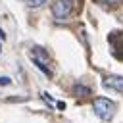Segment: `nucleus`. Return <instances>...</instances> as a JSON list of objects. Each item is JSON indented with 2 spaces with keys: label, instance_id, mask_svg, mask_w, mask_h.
<instances>
[{
  "label": "nucleus",
  "instance_id": "0eeeda50",
  "mask_svg": "<svg viewBox=\"0 0 123 123\" xmlns=\"http://www.w3.org/2000/svg\"><path fill=\"white\" fill-rule=\"evenodd\" d=\"M106 2H108V4H121L123 0H106Z\"/></svg>",
  "mask_w": 123,
  "mask_h": 123
},
{
  "label": "nucleus",
  "instance_id": "423d86ee",
  "mask_svg": "<svg viewBox=\"0 0 123 123\" xmlns=\"http://www.w3.org/2000/svg\"><path fill=\"white\" fill-rule=\"evenodd\" d=\"M10 83H12L10 77H0V85H10Z\"/></svg>",
  "mask_w": 123,
  "mask_h": 123
},
{
  "label": "nucleus",
  "instance_id": "f257e3e1",
  "mask_svg": "<svg viewBox=\"0 0 123 123\" xmlns=\"http://www.w3.org/2000/svg\"><path fill=\"white\" fill-rule=\"evenodd\" d=\"M92 110H94V113H96L102 121H110V119L113 117V113H115V102H111L110 98L100 96V98H94Z\"/></svg>",
  "mask_w": 123,
  "mask_h": 123
},
{
  "label": "nucleus",
  "instance_id": "20e7f679",
  "mask_svg": "<svg viewBox=\"0 0 123 123\" xmlns=\"http://www.w3.org/2000/svg\"><path fill=\"white\" fill-rule=\"evenodd\" d=\"M73 92H75L77 96H86V94H90V88H86V86H81V85H75Z\"/></svg>",
  "mask_w": 123,
  "mask_h": 123
},
{
  "label": "nucleus",
  "instance_id": "39448f33",
  "mask_svg": "<svg viewBox=\"0 0 123 123\" xmlns=\"http://www.w3.org/2000/svg\"><path fill=\"white\" fill-rule=\"evenodd\" d=\"M46 0H29V6L31 8H38V6H42Z\"/></svg>",
  "mask_w": 123,
  "mask_h": 123
},
{
  "label": "nucleus",
  "instance_id": "6e6552de",
  "mask_svg": "<svg viewBox=\"0 0 123 123\" xmlns=\"http://www.w3.org/2000/svg\"><path fill=\"white\" fill-rule=\"evenodd\" d=\"M56 106H58V108H60V110H65V104H63V102H58V104H56Z\"/></svg>",
  "mask_w": 123,
  "mask_h": 123
},
{
  "label": "nucleus",
  "instance_id": "1a4fd4ad",
  "mask_svg": "<svg viewBox=\"0 0 123 123\" xmlns=\"http://www.w3.org/2000/svg\"><path fill=\"white\" fill-rule=\"evenodd\" d=\"M0 38H4V33H2V29H0Z\"/></svg>",
  "mask_w": 123,
  "mask_h": 123
},
{
  "label": "nucleus",
  "instance_id": "7ed1b4c3",
  "mask_svg": "<svg viewBox=\"0 0 123 123\" xmlns=\"http://www.w3.org/2000/svg\"><path fill=\"white\" fill-rule=\"evenodd\" d=\"M102 85L106 88H111V90H117V92H123V77H117V75H111V77H106L102 81Z\"/></svg>",
  "mask_w": 123,
  "mask_h": 123
},
{
  "label": "nucleus",
  "instance_id": "f03ea898",
  "mask_svg": "<svg viewBox=\"0 0 123 123\" xmlns=\"http://www.w3.org/2000/svg\"><path fill=\"white\" fill-rule=\"evenodd\" d=\"M73 10V0H58L52 6V13L56 19H65Z\"/></svg>",
  "mask_w": 123,
  "mask_h": 123
}]
</instances>
